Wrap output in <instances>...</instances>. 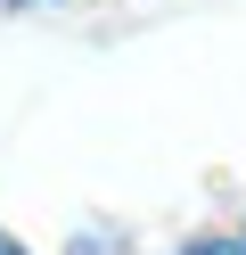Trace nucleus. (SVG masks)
<instances>
[{"label":"nucleus","instance_id":"1","mask_svg":"<svg viewBox=\"0 0 246 255\" xmlns=\"http://www.w3.org/2000/svg\"><path fill=\"white\" fill-rule=\"evenodd\" d=\"M66 255H123V239H115V231H82Z\"/></svg>","mask_w":246,"mask_h":255},{"label":"nucleus","instance_id":"2","mask_svg":"<svg viewBox=\"0 0 246 255\" xmlns=\"http://www.w3.org/2000/svg\"><path fill=\"white\" fill-rule=\"evenodd\" d=\"M180 255H246V239H205V247H180Z\"/></svg>","mask_w":246,"mask_h":255},{"label":"nucleus","instance_id":"3","mask_svg":"<svg viewBox=\"0 0 246 255\" xmlns=\"http://www.w3.org/2000/svg\"><path fill=\"white\" fill-rule=\"evenodd\" d=\"M0 255H25V247H16V239H8V231H0Z\"/></svg>","mask_w":246,"mask_h":255},{"label":"nucleus","instance_id":"4","mask_svg":"<svg viewBox=\"0 0 246 255\" xmlns=\"http://www.w3.org/2000/svg\"><path fill=\"white\" fill-rule=\"evenodd\" d=\"M8 8H41V0H8Z\"/></svg>","mask_w":246,"mask_h":255}]
</instances>
